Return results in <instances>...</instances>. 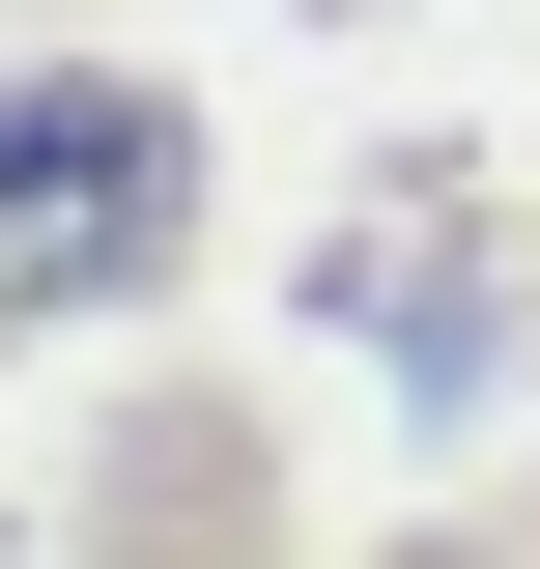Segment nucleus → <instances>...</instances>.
<instances>
[{"instance_id": "nucleus-1", "label": "nucleus", "mask_w": 540, "mask_h": 569, "mask_svg": "<svg viewBox=\"0 0 540 569\" xmlns=\"http://www.w3.org/2000/svg\"><path fill=\"white\" fill-rule=\"evenodd\" d=\"M171 114L142 86H0V313H86V284H142L171 257Z\"/></svg>"}]
</instances>
